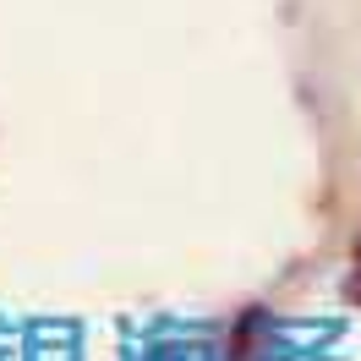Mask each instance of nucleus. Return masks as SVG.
I'll use <instances>...</instances> for the list:
<instances>
[]
</instances>
